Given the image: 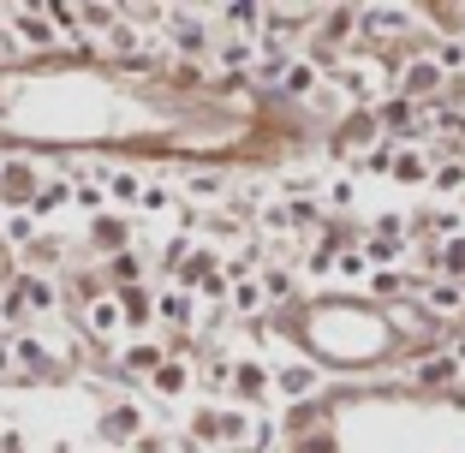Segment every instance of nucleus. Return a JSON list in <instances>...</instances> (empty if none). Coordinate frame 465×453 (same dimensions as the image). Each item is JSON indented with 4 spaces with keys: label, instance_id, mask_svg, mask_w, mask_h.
I'll return each instance as SVG.
<instances>
[]
</instances>
